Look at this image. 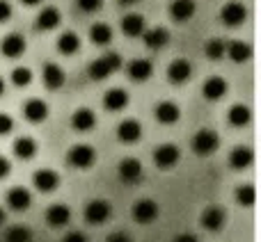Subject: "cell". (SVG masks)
I'll use <instances>...</instances> for the list:
<instances>
[{"mask_svg": "<svg viewBox=\"0 0 261 242\" xmlns=\"http://www.w3.org/2000/svg\"><path fill=\"white\" fill-rule=\"evenodd\" d=\"M122 67H124L122 55L119 53H106L103 57L94 59V62L87 67V76H90L94 82H101V80H106L113 71H119Z\"/></svg>", "mask_w": 261, "mask_h": 242, "instance_id": "6da1fadb", "label": "cell"}, {"mask_svg": "<svg viewBox=\"0 0 261 242\" xmlns=\"http://www.w3.org/2000/svg\"><path fill=\"white\" fill-rule=\"evenodd\" d=\"M190 146H193L195 156L208 158V156H213V153L218 151V146H220V137H218L216 130L202 128V130H197V133H195V137H193V142H190Z\"/></svg>", "mask_w": 261, "mask_h": 242, "instance_id": "7a4b0ae2", "label": "cell"}, {"mask_svg": "<svg viewBox=\"0 0 261 242\" xmlns=\"http://www.w3.org/2000/svg\"><path fill=\"white\" fill-rule=\"evenodd\" d=\"M83 217H85V222L90 226H103L113 217V203L108 199H92L85 206Z\"/></svg>", "mask_w": 261, "mask_h": 242, "instance_id": "3957f363", "label": "cell"}, {"mask_svg": "<svg viewBox=\"0 0 261 242\" xmlns=\"http://www.w3.org/2000/svg\"><path fill=\"white\" fill-rule=\"evenodd\" d=\"M67 162L73 167V169H90L96 162V148L92 144H73L67 153Z\"/></svg>", "mask_w": 261, "mask_h": 242, "instance_id": "277c9868", "label": "cell"}, {"mask_svg": "<svg viewBox=\"0 0 261 242\" xmlns=\"http://www.w3.org/2000/svg\"><path fill=\"white\" fill-rule=\"evenodd\" d=\"M179 160H181V151L176 144L165 142V144H161V146H156V151H153V165L163 171L174 169V167L179 165Z\"/></svg>", "mask_w": 261, "mask_h": 242, "instance_id": "5b68a950", "label": "cell"}, {"mask_svg": "<svg viewBox=\"0 0 261 242\" xmlns=\"http://www.w3.org/2000/svg\"><path fill=\"white\" fill-rule=\"evenodd\" d=\"M158 215H161V208H158V203L153 201V199H140V201H135V206L130 208V217L142 226L153 224V222L158 220Z\"/></svg>", "mask_w": 261, "mask_h": 242, "instance_id": "8992f818", "label": "cell"}, {"mask_svg": "<svg viewBox=\"0 0 261 242\" xmlns=\"http://www.w3.org/2000/svg\"><path fill=\"white\" fill-rule=\"evenodd\" d=\"M60 183H62L60 174H58V171H53V169H48V167L37 169L35 174H32V185H35L37 192H41V194L55 192V190L60 188Z\"/></svg>", "mask_w": 261, "mask_h": 242, "instance_id": "52a82bcc", "label": "cell"}, {"mask_svg": "<svg viewBox=\"0 0 261 242\" xmlns=\"http://www.w3.org/2000/svg\"><path fill=\"white\" fill-rule=\"evenodd\" d=\"M245 18H248V9H245L243 3H239V0H229L227 5H222L220 21L225 23L227 27H239Z\"/></svg>", "mask_w": 261, "mask_h": 242, "instance_id": "ba28073f", "label": "cell"}, {"mask_svg": "<svg viewBox=\"0 0 261 242\" xmlns=\"http://www.w3.org/2000/svg\"><path fill=\"white\" fill-rule=\"evenodd\" d=\"M199 224H202V229L211 231V233H218V231H222V229H225V224H227L225 208H220V206L206 208V210L199 215Z\"/></svg>", "mask_w": 261, "mask_h": 242, "instance_id": "9c48e42d", "label": "cell"}, {"mask_svg": "<svg viewBox=\"0 0 261 242\" xmlns=\"http://www.w3.org/2000/svg\"><path fill=\"white\" fill-rule=\"evenodd\" d=\"M117 174H119V180H122V183H128V185L138 183V180L142 178V174H144L142 162H140L138 158H133V156L124 158V160L117 165Z\"/></svg>", "mask_w": 261, "mask_h": 242, "instance_id": "30bf717a", "label": "cell"}, {"mask_svg": "<svg viewBox=\"0 0 261 242\" xmlns=\"http://www.w3.org/2000/svg\"><path fill=\"white\" fill-rule=\"evenodd\" d=\"M71 222V208L67 203H50L48 210H46V224L50 229H64Z\"/></svg>", "mask_w": 261, "mask_h": 242, "instance_id": "8fae6325", "label": "cell"}, {"mask_svg": "<svg viewBox=\"0 0 261 242\" xmlns=\"http://www.w3.org/2000/svg\"><path fill=\"white\" fill-rule=\"evenodd\" d=\"M128 103H130V96L124 87H113V89H108L103 94V108L108 112H122V110L128 108Z\"/></svg>", "mask_w": 261, "mask_h": 242, "instance_id": "7c38bea8", "label": "cell"}, {"mask_svg": "<svg viewBox=\"0 0 261 242\" xmlns=\"http://www.w3.org/2000/svg\"><path fill=\"white\" fill-rule=\"evenodd\" d=\"M0 53L9 59L21 57V55L25 53V39H23V35H18V32H9V35H5L3 41H0Z\"/></svg>", "mask_w": 261, "mask_h": 242, "instance_id": "4fadbf2b", "label": "cell"}, {"mask_svg": "<svg viewBox=\"0 0 261 242\" xmlns=\"http://www.w3.org/2000/svg\"><path fill=\"white\" fill-rule=\"evenodd\" d=\"M5 201H7V206L12 208L14 213H25L28 208L32 206V194H30V190H28V188L16 185V188H12L7 192Z\"/></svg>", "mask_w": 261, "mask_h": 242, "instance_id": "5bb4252c", "label": "cell"}, {"mask_svg": "<svg viewBox=\"0 0 261 242\" xmlns=\"http://www.w3.org/2000/svg\"><path fill=\"white\" fill-rule=\"evenodd\" d=\"M153 117H156L158 124L172 126L181 119V108L174 101H161V103H156V108H153Z\"/></svg>", "mask_w": 261, "mask_h": 242, "instance_id": "9a60e30c", "label": "cell"}, {"mask_svg": "<svg viewBox=\"0 0 261 242\" xmlns=\"http://www.w3.org/2000/svg\"><path fill=\"white\" fill-rule=\"evenodd\" d=\"M71 128L76 133H90L96 128V112L92 108H78L71 114Z\"/></svg>", "mask_w": 261, "mask_h": 242, "instance_id": "2e32d148", "label": "cell"}, {"mask_svg": "<svg viewBox=\"0 0 261 242\" xmlns=\"http://www.w3.org/2000/svg\"><path fill=\"white\" fill-rule=\"evenodd\" d=\"M41 80H44L46 89L55 92V89H60V87L64 85L67 76H64V69L60 67V64H55V62H46V64H44V69H41Z\"/></svg>", "mask_w": 261, "mask_h": 242, "instance_id": "e0dca14e", "label": "cell"}, {"mask_svg": "<svg viewBox=\"0 0 261 242\" xmlns=\"http://www.w3.org/2000/svg\"><path fill=\"white\" fill-rule=\"evenodd\" d=\"M227 92H229V85H227V80H225V78H220V76L206 78V80H204V85H202V94H204V99H206V101L225 99Z\"/></svg>", "mask_w": 261, "mask_h": 242, "instance_id": "ac0fdd59", "label": "cell"}, {"mask_svg": "<svg viewBox=\"0 0 261 242\" xmlns=\"http://www.w3.org/2000/svg\"><path fill=\"white\" fill-rule=\"evenodd\" d=\"M190 76H193V67H190V62L184 57L170 62V67H167V80H170L172 85H184V82L190 80Z\"/></svg>", "mask_w": 261, "mask_h": 242, "instance_id": "d6986e66", "label": "cell"}, {"mask_svg": "<svg viewBox=\"0 0 261 242\" xmlns=\"http://www.w3.org/2000/svg\"><path fill=\"white\" fill-rule=\"evenodd\" d=\"M23 117L30 124H41L48 119V103L41 99H30L23 103Z\"/></svg>", "mask_w": 261, "mask_h": 242, "instance_id": "ffe728a7", "label": "cell"}, {"mask_svg": "<svg viewBox=\"0 0 261 242\" xmlns=\"http://www.w3.org/2000/svg\"><path fill=\"white\" fill-rule=\"evenodd\" d=\"M142 137V124L138 119H124L117 126V139L122 144H135Z\"/></svg>", "mask_w": 261, "mask_h": 242, "instance_id": "44dd1931", "label": "cell"}, {"mask_svg": "<svg viewBox=\"0 0 261 242\" xmlns=\"http://www.w3.org/2000/svg\"><path fill=\"white\" fill-rule=\"evenodd\" d=\"M254 165V151L250 146H236L229 153V167L234 171H245Z\"/></svg>", "mask_w": 261, "mask_h": 242, "instance_id": "7402d4cb", "label": "cell"}, {"mask_svg": "<svg viewBox=\"0 0 261 242\" xmlns=\"http://www.w3.org/2000/svg\"><path fill=\"white\" fill-rule=\"evenodd\" d=\"M126 73H128V78L133 82H144V80H149V78L153 76V64L149 62V59H144V57L130 59L128 67H126Z\"/></svg>", "mask_w": 261, "mask_h": 242, "instance_id": "603a6c76", "label": "cell"}, {"mask_svg": "<svg viewBox=\"0 0 261 242\" xmlns=\"http://www.w3.org/2000/svg\"><path fill=\"white\" fill-rule=\"evenodd\" d=\"M195 12H197L195 0H172V5H170V16H172V21H176V23L190 21V18L195 16Z\"/></svg>", "mask_w": 261, "mask_h": 242, "instance_id": "cb8c5ba5", "label": "cell"}, {"mask_svg": "<svg viewBox=\"0 0 261 242\" xmlns=\"http://www.w3.org/2000/svg\"><path fill=\"white\" fill-rule=\"evenodd\" d=\"M225 55L231 59V62H236V64H243V62H248V59L252 57V46H250L248 41L234 39V41H229V44H227Z\"/></svg>", "mask_w": 261, "mask_h": 242, "instance_id": "d4e9b609", "label": "cell"}, {"mask_svg": "<svg viewBox=\"0 0 261 242\" xmlns=\"http://www.w3.org/2000/svg\"><path fill=\"white\" fill-rule=\"evenodd\" d=\"M62 23V14H60V9H55V7H44L39 14H37V30H41V32H50V30H55V27Z\"/></svg>", "mask_w": 261, "mask_h": 242, "instance_id": "484cf974", "label": "cell"}, {"mask_svg": "<svg viewBox=\"0 0 261 242\" xmlns=\"http://www.w3.org/2000/svg\"><path fill=\"white\" fill-rule=\"evenodd\" d=\"M140 37L144 39V46L151 48V50H161L170 44V32H167L165 27H151V30H144Z\"/></svg>", "mask_w": 261, "mask_h": 242, "instance_id": "4316f807", "label": "cell"}, {"mask_svg": "<svg viewBox=\"0 0 261 242\" xmlns=\"http://www.w3.org/2000/svg\"><path fill=\"white\" fill-rule=\"evenodd\" d=\"M227 121H229L231 128H245L252 121V110L243 103H236L227 110Z\"/></svg>", "mask_w": 261, "mask_h": 242, "instance_id": "83f0119b", "label": "cell"}, {"mask_svg": "<svg viewBox=\"0 0 261 242\" xmlns=\"http://www.w3.org/2000/svg\"><path fill=\"white\" fill-rule=\"evenodd\" d=\"M37 151H39L37 142L32 137H28V135L14 139V156H16L18 160H32V158L37 156Z\"/></svg>", "mask_w": 261, "mask_h": 242, "instance_id": "f1b7e54d", "label": "cell"}, {"mask_svg": "<svg viewBox=\"0 0 261 242\" xmlns=\"http://www.w3.org/2000/svg\"><path fill=\"white\" fill-rule=\"evenodd\" d=\"M144 30H147V23L142 14H126L122 18V32L126 37H140Z\"/></svg>", "mask_w": 261, "mask_h": 242, "instance_id": "f546056e", "label": "cell"}, {"mask_svg": "<svg viewBox=\"0 0 261 242\" xmlns=\"http://www.w3.org/2000/svg\"><path fill=\"white\" fill-rule=\"evenodd\" d=\"M58 50L62 55H76L78 50H81V37L71 30L62 32V35L58 37Z\"/></svg>", "mask_w": 261, "mask_h": 242, "instance_id": "4dcf8cb0", "label": "cell"}, {"mask_svg": "<svg viewBox=\"0 0 261 242\" xmlns=\"http://www.w3.org/2000/svg\"><path fill=\"white\" fill-rule=\"evenodd\" d=\"M90 41L94 46H108L113 41V27L108 23H94L90 27Z\"/></svg>", "mask_w": 261, "mask_h": 242, "instance_id": "1f68e13d", "label": "cell"}, {"mask_svg": "<svg viewBox=\"0 0 261 242\" xmlns=\"http://www.w3.org/2000/svg\"><path fill=\"white\" fill-rule=\"evenodd\" d=\"M234 199L239 206L243 208H252L254 203H257V190H254L252 183H245V185H239L234 192Z\"/></svg>", "mask_w": 261, "mask_h": 242, "instance_id": "d6a6232c", "label": "cell"}, {"mask_svg": "<svg viewBox=\"0 0 261 242\" xmlns=\"http://www.w3.org/2000/svg\"><path fill=\"white\" fill-rule=\"evenodd\" d=\"M225 48H227V44L222 39H208L206 46H204V53H206L208 59L218 62V59L225 57Z\"/></svg>", "mask_w": 261, "mask_h": 242, "instance_id": "836d02e7", "label": "cell"}, {"mask_svg": "<svg viewBox=\"0 0 261 242\" xmlns=\"http://www.w3.org/2000/svg\"><path fill=\"white\" fill-rule=\"evenodd\" d=\"M5 242H32V231L28 226H12L5 233Z\"/></svg>", "mask_w": 261, "mask_h": 242, "instance_id": "e575fe53", "label": "cell"}, {"mask_svg": "<svg viewBox=\"0 0 261 242\" xmlns=\"http://www.w3.org/2000/svg\"><path fill=\"white\" fill-rule=\"evenodd\" d=\"M12 82L16 87H28L32 82V69L28 67H16L12 71Z\"/></svg>", "mask_w": 261, "mask_h": 242, "instance_id": "d590c367", "label": "cell"}, {"mask_svg": "<svg viewBox=\"0 0 261 242\" xmlns=\"http://www.w3.org/2000/svg\"><path fill=\"white\" fill-rule=\"evenodd\" d=\"M76 5H78V9H81V12L94 14V12H99V9L103 7V0H76Z\"/></svg>", "mask_w": 261, "mask_h": 242, "instance_id": "8d00e7d4", "label": "cell"}, {"mask_svg": "<svg viewBox=\"0 0 261 242\" xmlns=\"http://www.w3.org/2000/svg\"><path fill=\"white\" fill-rule=\"evenodd\" d=\"M12 130H14V119H12V114L0 112V137H3V135H9Z\"/></svg>", "mask_w": 261, "mask_h": 242, "instance_id": "74e56055", "label": "cell"}, {"mask_svg": "<svg viewBox=\"0 0 261 242\" xmlns=\"http://www.w3.org/2000/svg\"><path fill=\"white\" fill-rule=\"evenodd\" d=\"M106 242H133V238L126 233V231H115V233H110Z\"/></svg>", "mask_w": 261, "mask_h": 242, "instance_id": "f35d334b", "label": "cell"}, {"mask_svg": "<svg viewBox=\"0 0 261 242\" xmlns=\"http://www.w3.org/2000/svg\"><path fill=\"white\" fill-rule=\"evenodd\" d=\"M12 18V5L7 0H0V23H7Z\"/></svg>", "mask_w": 261, "mask_h": 242, "instance_id": "ab89813d", "label": "cell"}, {"mask_svg": "<svg viewBox=\"0 0 261 242\" xmlns=\"http://www.w3.org/2000/svg\"><path fill=\"white\" fill-rule=\"evenodd\" d=\"M62 242H87V235L83 231H71V233L64 235Z\"/></svg>", "mask_w": 261, "mask_h": 242, "instance_id": "60d3db41", "label": "cell"}, {"mask_svg": "<svg viewBox=\"0 0 261 242\" xmlns=\"http://www.w3.org/2000/svg\"><path fill=\"white\" fill-rule=\"evenodd\" d=\"M9 171H12V162H9L5 156H0V178H7Z\"/></svg>", "mask_w": 261, "mask_h": 242, "instance_id": "b9f144b4", "label": "cell"}, {"mask_svg": "<svg viewBox=\"0 0 261 242\" xmlns=\"http://www.w3.org/2000/svg\"><path fill=\"white\" fill-rule=\"evenodd\" d=\"M172 242H199V238L195 233H179Z\"/></svg>", "mask_w": 261, "mask_h": 242, "instance_id": "7bdbcfd3", "label": "cell"}, {"mask_svg": "<svg viewBox=\"0 0 261 242\" xmlns=\"http://www.w3.org/2000/svg\"><path fill=\"white\" fill-rule=\"evenodd\" d=\"M23 5H28V7H35V5H39L41 0H21Z\"/></svg>", "mask_w": 261, "mask_h": 242, "instance_id": "ee69618b", "label": "cell"}, {"mask_svg": "<svg viewBox=\"0 0 261 242\" xmlns=\"http://www.w3.org/2000/svg\"><path fill=\"white\" fill-rule=\"evenodd\" d=\"M5 220H7V215H5V210H3V208H0V224H3Z\"/></svg>", "mask_w": 261, "mask_h": 242, "instance_id": "f6af8a7d", "label": "cell"}, {"mask_svg": "<svg viewBox=\"0 0 261 242\" xmlns=\"http://www.w3.org/2000/svg\"><path fill=\"white\" fill-rule=\"evenodd\" d=\"M3 94H5V80L0 78V96H3Z\"/></svg>", "mask_w": 261, "mask_h": 242, "instance_id": "bcb514c9", "label": "cell"}, {"mask_svg": "<svg viewBox=\"0 0 261 242\" xmlns=\"http://www.w3.org/2000/svg\"><path fill=\"white\" fill-rule=\"evenodd\" d=\"M133 3H138V0H119V5H133Z\"/></svg>", "mask_w": 261, "mask_h": 242, "instance_id": "7dc6e473", "label": "cell"}]
</instances>
